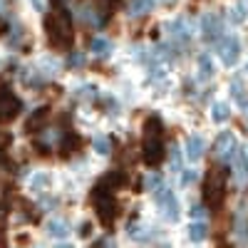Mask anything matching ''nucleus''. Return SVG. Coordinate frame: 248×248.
<instances>
[{"label": "nucleus", "mask_w": 248, "mask_h": 248, "mask_svg": "<svg viewBox=\"0 0 248 248\" xmlns=\"http://www.w3.org/2000/svg\"><path fill=\"white\" fill-rule=\"evenodd\" d=\"M45 32H47V43L55 50H70L75 43V32H72V15L65 8V0H55V10L45 17Z\"/></svg>", "instance_id": "obj_1"}, {"label": "nucleus", "mask_w": 248, "mask_h": 248, "mask_svg": "<svg viewBox=\"0 0 248 248\" xmlns=\"http://www.w3.org/2000/svg\"><path fill=\"white\" fill-rule=\"evenodd\" d=\"M141 159L149 167H156V164L164 159V124L159 117H149L144 122V144H141Z\"/></svg>", "instance_id": "obj_2"}, {"label": "nucleus", "mask_w": 248, "mask_h": 248, "mask_svg": "<svg viewBox=\"0 0 248 248\" xmlns=\"http://www.w3.org/2000/svg\"><path fill=\"white\" fill-rule=\"evenodd\" d=\"M92 201H94V211H97L99 223L105 226V229H109L119 216V201L112 196V189H107V186L99 181L92 191Z\"/></svg>", "instance_id": "obj_3"}, {"label": "nucleus", "mask_w": 248, "mask_h": 248, "mask_svg": "<svg viewBox=\"0 0 248 248\" xmlns=\"http://www.w3.org/2000/svg\"><path fill=\"white\" fill-rule=\"evenodd\" d=\"M226 179H229V171L223 167H211L209 174H206V181H203V203L209 209H218L223 203V196H226Z\"/></svg>", "instance_id": "obj_4"}, {"label": "nucleus", "mask_w": 248, "mask_h": 248, "mask_svg": "<svg viewBox=\"0 0 248 248\" xmlns=\"http://www.w3.org/2000/svg\"><path fill=\"white\" fill-rule=\"evenodd\" d=\"M154 201H156V206L161 209L164 218L179 221V216H181V206H179V201H176V196H174L171 189H167V186H159V189L154 191Z\"/></svg>", "instance_id": "obj_5"}, {"label": "nucleus", "mask_w": 248, "mask_h": 248, "mask_svg": "<svg viewBox=\"0 0 248 248\" xmlns=\"http://www.w3.org/2000/svg\"><path fill=\"white\" fill-rule=\"evenodd\" d=\"M20 112H23L20 97H15V92L10 87H0V124L13 122Z\"/></svg>", "instance_id": "obj_6"}, {"label": "nucleus", "mask_w": 248, "mask_h": 248, "mask_svg": "<svg viewBox=\"0 0 248 248\" xmlns=\"http://www.w3.org/2000/svg\"><path fill=\"white\" fill-rule=\"evenodd\" d=\"M216 52L221 57V62L226 67H233L238 62V55H241V43L233 37V35H226V37H218L216 40Z\"/></svg>", "instance_id": "obj_7"}, {"label": "nucleus", "mask_w": 248, "mask_h": 248, "mask_svg": "<svg viewBox=\"0 0 248 248\" xmlns=\"http://www.w3.org/2000/svg\"><path fill=\"white\" fill-rule=\"evenodd\" d=\"M214 152H216L218 161H223V164H226V161H233V156H236V152H238L236 137H233L231 132H221V134H218V139H216Z\"/></svg>", "instance_id": "obj_8"}, {"label": "nucleus", "mask_w": 248, "mask_h": 248, "mask_svg": "<svg viewBox=\"0 0 248 248\" xmlns=\"http://www.w3.org/2000/svg\"><path fill=\"white\" fill-rule=\"evenodd\" d=\"M201 30H203V37L209 40V43L218 40L221 32H223V28H221V17H218V15H203V20H201Z\"/></svg>", "instance_id": "obj_9"}, {"label": "nucleus", "mask_w": 248, "mask_h": 248, "mask_svg": "<svg viewBox=\"0 0 248 248\" xmlns=\"http://www.w3.org/2000/svg\"><path fill=\"white\" fill-rule=\"evenodd\" d=\"M47 122H50V109L47 107H43V109H37L30 119H28V124H25V129L30 132V134H40L45 127H47Z\"/></svg>", "instance_id": "obj_10"}, {"label": "nucleus", "mask_w": 248, "mask_h": 248, "mask_svg": "<svg viewBox=\"0 0 248 248\" xmlns=\"http://www.w3.org/2000/svg\"><path fill=\"white\" fill-rule=\"evenodd\" d=\"M203 152H206V141H203V137L191 134L189 139H186V156H189L191 161L201 159V156H203Z\"/></svg>", "instance_id": "obj_11"}, {"label": "nucleus", "mask_w": 248, "mask_h": 248, "mask_svg": "<svg viewBox=\"0 0 248 248\" xmlns=\"http://www.w3.org/2000/svg\"><path fill=\"white\" fill-rule=\"evenodd\" d=\"M233 174H236V181L238 184H246L248 181V159H246V152L238 149L236 156H233Z\"/></svg>", "instance_id": "obj_12"}, {"label": "nucleus", "mask_w": 248, "mask_h": 248, "mask_svg": "<svg viewBox=\"0 0 248 248\" xmlns=\"http://www.w3.org/2000/svg\"><path fill=\"white\" fill-rule=\"evenodd\" d=\"M171 28V37L176 40V43H189L191 40V30H189V23H186L184 17H176L174 23L169 25Z\"/></svg>", "instance_id": "obj_13"}, {"label": "nucleus", "mask_w": 248, "mask_h": 248, "mask_svg": "<svg viewBox=\"0 0 248 248\" xmlns=\"http://www.w3.org/2000/svg\"><path fill=\"white\" fill-rule=\"evenodd\" d=\"M102 184L107 186V189H122V186H127V174L124 171H109L105 179H102Z\"/></svg>", "instance_id": "obj_14"}, {"label": "nucleus", "mask_w": 248, "mask_h": 248, "mask_svg": "<svg viewBox=\"0 0 248 248\" xmlns=\"http://www.w3.org/2000/svg\"><path fill=\"white\" fill-rule=\"evenodd\" d=\"M229 117H231L229 105H226V102H214L211 105V119L216 124H223V122H229Z\"/></svg>", "instance_id": "obj_15"}, {"label": "nucleus", "mask_w": 248, "mask_h": 248, "mask_svg": "<svg viewBox=\"0 0 248 248\" xmlns=\"http://www.w3.org/2000/svg\"><path fill=\"white\" fill-rule=\"evenodd\" d=\"M90 50L97 55V57H107L112 52V43L107 37H92V43H90Z\"/></svg>", "instance_id": "obj_16"}, {"label": "nucleus", "mask_w": 248, "mask_h": 248, "mask_svg": "<svg viewBox=\"0 0 248 248\" xmlns=\"http://www.w3.org/2000/svg\"><path fill=\"white\" fill-rule=\"evenodd\" d=\"M156 0H132L129 3V15H147L154 8Z\"/></svg>", "instance_id": "obj_17"}, {"label": "nucleus", "mask_w": 248, "mask_h": 248, "mask_svg": "<svg viewBox=\"0 0 248 248\" xmlns=\"http://www.w3.org/2000/svg\"><path fill=\"white\" fill-rule=\"evenodd\" d=\"M47 233H50V236H57V238H60V236H67V233H70V223L62 221V218H55V221L47 223Z\"/></svg>", "instance_id": "obj_18"}, {"label": "nucleus", "mask_w": 248, "mask_h": 248, "mask_svg": "<svg viewBox=\"0 0 248 248\" xmlns=\"http://www.w3.org/2000/svg\"><path fill=\"white\" fill-rule=\"evenodd\" d=\"M189 236H191V241H196V243H199V241H203L206 236H209V226H206L203 221H199V218H196V223H191V226H189Z\"/></svg>", "instance_id": "obj_19"}, {"label": "nucleus", "mask_w": 248, "mask_h": 248, "mask_svg": "<svg viewBox=\"0 0 248 248\" xmlns=\"http://www.w3.org/2000/svg\"><path fill=\"white\" fill-rule=\"evenodd\" d=\"M199 77L201 79H211L214 77V65L209 55H199Z\"/></svg>", "instance_id": "obj_20"}, {"label": "nucleus", "mask_w": 248, "mask_h": 248, "mask_svg": "<svg viewBox=\"0 0 248 248\" xmlns=\"http://www.w3.org/2000/svg\"><path fill=\"white\" fill-rule=\"evenodd\" d=\"M246 15H248V3H246V0H241V3L233 8V13H231V20L238 25V23H243V20H246Z\"/></svg>", "instance_id": "obj_21"}, {"label": "nucleus", "mask_w": 248, "mask_h": 248, "mask_svg": "<svg viewBox=\"0 0 248 248\" xmlns=\"http://www.w3.org/2000/svg\"><path fill=\"white\" fill-rule=\"evenodd\" d=\"M92 144H94V152H97V154H109V152H112V141H109L107 137H94Z\"/></svg>", "instance_id": "obj_22"}, {"label": "nucleus", "mask_w": 248, "mask_h": 248, "mask_svg": "<svg viewBox=\"0 0 248 248\" xmlns=\"http://www.w3.org/2000/svg\"><path fill=\"white\" fill-rule=\"evenodd\" d=\"M159 186H161V176H159V174H149L147 179H144V189L152 191V194L159 189Z\"/></svg>", "instance_id": "obj_23"}, {"label": "nucleus", "mask_w": 248, "mask_h": 248, "mask_svg": "<svg viewBox=\"0 0 248 248\" xmlns=\"http://www.w3.org/2000/svg\"><path fill=\"white\" fill-rule=\"evenodd\" d=\"M169 161H171V171H181V152H179L176 144L171 147V156H169Z\"/></svg>", "instance_id": "obj_24"}, {"label": "nucleus", "mask_w": 248, "mask_h": 248, "mask_svg": "<svg viewBox=\"0 0 248 248\" xmlns=\"http://www.w3.org/2000/svg\"><path fill=\"white\" fill-rule=\"evenodd\" d=\"M67 65L70 67H82V65H85V55H82V52H70Z\"/></svg>", "instance_id": "obj_25"}, {"label": "nucleus", "mask_w": 248, "mask_h": 248, "mask_svg": "<svg viewBox=\"0 0 248 248\" xmlns=\"http://www.w3.org/2000/svg\"><path fill=\"white\" fill-rule=\"evenodd\" d=\"M45 186H47V176H45V174H37V176L32 179V189H35V191L45 189Z\"/></svg>", "instance_id": "obj_26"}, {"label": "nucleus", "mask_w": 248, "mask_h": 248, "mask_svg": "<svg viewBox=\"0 0 248 248\" xmlns=\"http://www.w3.org/2000/svg\"><path fill=\"white\" fill-rule=\"evenodd\" d=\"M191 218H203V214H206V209H203V206L201 203H196V206H191Z\"/></svg>", "instance_id": "obj_27"}, {"label": "nucleus", "mask_w": 248, "mask_h": 248, "mask_svg": "<svg viewBox=\"0 0 248 248\" xmlns=\"http://www.w3.org/2000/svg\"><path fill=\"white\" fill-rule=\"evenodd\" d=\"M79 92H82L79 97H87V99H94V97H97V87H90V85H87V87H82Z\"/></svg>", "instance_id": "obj_28"}, {"label": "nucleus", "mask_w": 248, "mask_h": 248, "mask_svg": "<svg viewBox=\"0 0 248 248\" xmlns=\"http://www.w3.org/2000/svg\"><path fill=\"white\" fill-rule=\"evenodd\" d=\"M196 179H199L196 169H191V171H186V174H184V186H189V184H194Z\"/></svg>", "instance_id": "obj_29"}, {"label": "nucleus", "mask_w": 248, "mask_h": 248, "mask_svg": "<svg viewBox=\"0 0 248 248\" xmlns=\"http://www.w3.org/2000/svg\"><path fill=\"white\" fill-rule=\"evenodd\" d=\"M10 32H13V35H10L8 43H10V45H17V40H20V35H23V30H20V28H13Z\"/></svg>", "instance_id": "obj_30"}, {"label": "nucleus", "mask_w": 248, "mask_h": 248, "mask_svg": "<svg viewBox=\"0 0 248 248\" xmlns=\"http://www.w3.org/2000/svg\"><path fill=\"white\" fill-rule=\"evenodd\" d=\"M32 8H35L37 13H45V8H47V3H45V0H32Z\"/></svg>", "instance_id": "obj_31"}, {"label": "nucleus", "mask_w": 248, "mask_h": 248, "mask_svg": "<svg viewBox=\"0 0 248 248\" xmlns=\"http://www.w3.org/2000/svg\"><path fill=\"white\" fill-rule=\"evenodd\" d=\"M5 218H8V206H5V203H0V223H3Z\"/></svg>", "instance_id": "obj_32"}, {"label": "nucleus", "mask_w": 248, "mask_h": 248, "mask_svg": "<svg viewBox=\"0 0 248 248\" xmlns=\"http://www.w3.org/2000/svg\"><path fill=\"white\" fill-rule=\"evenodd\" d=\"M90 229H92L90 223H82V231H79V233H82V236H90Z\"/></svg>", "instance_id": "obj_33"}, {"label": "nucleus", "mask_w": 248, "mask_h": 248, "mask_svg": "<svg viewBox=\"0 0 248 248\" xmlns=\"http://www.w3.org/2000/svg\"><path fill=\"white\" fill-rule=\"evenodd\" d=\"M0 13H5V0H0Z\"/></svg>", "instance_id": "obj_34"}]
</instances>
